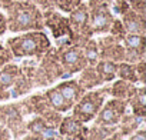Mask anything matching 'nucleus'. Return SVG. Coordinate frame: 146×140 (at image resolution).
I'll list each match as a JSON object with an SVG mask.
<instances>
[{
  "label": "nucleus",
  "mask_w": 146,
  "mask_h": 140,
  "mask_svg": "<svg viewBox=\"0 0 146 140\" xmlns=\"http://www.w3.org/2000/svg\"><path fill=\"white\" fill-rule=\"evenodd\" d=\"M0 9L5 10L7 32L10 33L44 29L43 12L32 0H0Z\"/></svg>",
  "instance_id": "nucleus-1"
},
{
  "label": "nucleus",
  "mask_w": 146,
  "mask_h": 140,
  "mask_svg": "<svg viewBox=\"0 0 146 140\" xmlns=\"http://www.w3.org/2000/svg\"><path fill=\"white\" fill-rule=\"evenodd\" d=\"M6 47L13 57H40L50 47V39L43 30H30L17 33L13 37H9Z\"/></svg>",
  "instance_id": "nucleus-2"
},
{
  "label": "nucleus",
  "mask_w": 146,
  "mask_h": 140,
  "mask_svg": "<svg viewBox=\"0 0 146 140\" xmlns=\"http://www.w3.org/2000/svg\"><path fill=\"white\" fill-rule=\"evenodd\" d=\"M89 29L92 34H105L115 19L110 0H88Z\"/></svg>",
  "instance_id": "nucleus-3"
},
{
  "label": "nucleus",
  "mask_w": 146,
  "mask_h": 140,
  "mask_svg": "<svg viewBox=\"0 0 146 140\" xmlns=\"http://www.w3.org/2000/svg\"><path fill=\"white\" fill-rule=\"evenodd\" d=\"M105 102L103 92H90L82 96L76 104H73V117L80 123H88L93 120Z\"/></svg>",
  "instance_id": "nucleus-4"
},
{
  "label": "nucleus",
  "mask_w": 146,
  "mask_h": 140,
  "mask_svg": "<svg viewBox=\"0 0 146 140\" xmlns=\"http://www.w3.org/2000/svg\"><path fill=\"white\" fill-rule=\"evenodd\" d=\"M59 61L67 73L80 72L88 66L83 49L72 43H63L59 47Z\"/></svg>",
  "instance_id": "nucleus-5"
},
{
  "label": "nucleus",
  "mask_w": 146,
  "mask_h": 140,
  "mask_svg": "<svg viewBox=\"0 0 146 140\" xmlns=\"http://www.w3.org/2000/svg\"><path fill=\"white\" fill-rule=\"evenodd\" d=\"M43 24H44V27L50 29L54 39H57V40L64 39L67 43H72L73 32L70 29L69 20L59 10H56V9L43 10Z\"/></svg>",
  "instance_id": "nucleus-6"
},
{
  "label": "nucleus",
  "mask_w": 146,
  "mask_h": 140,
  "mask_svg": "<svg viewBox=\"0 0 146 140\" xmlns=\"http://www.w3.org/2000/svg\"><path fill=\"white\" fill-rule=\"evenodd\" d=\"M98 49H99V59L112 60V61H125V47L122 40L116 39L112 34H106L99 37Z\"/></svg>",
  "instance_id": "nucleus-7"
},
{
  "label": "nucleus",
  "mask_w": 146,
  "mask_h": 140,
  "mask_svg": "<svg viewBox=\"0 0 146 140\" xmlns=\"http://www.w3.org/2000/svg\"><path fill=\"white\" fill-rule=\"evenodd\" d=\"M123 47H125V61L129 63H137L143 60L145 57V34H133L126 33L122 39Z\"/></svg>",
  "instance_id": "nucleus-8"
},
{
  "label": "nucleus",
  "mask_w": 146,
  "mask_h": 140,
  "mask_svg": "<svg viewBox=\"0 0 146 140\" xmlns=\"http://www.w3.org/2000/svg\"><path fill=\"white\" fill-rule=\"evenodd\" d=\"M125 109H126V103L122 99L109 100L103 106V109L99 110L96 123L99 126H115L120 122L122 116L125 114Z\"/></svg>",
  "instance_id": "nucleus-9"
},
{
  "label": "nucleus",
  "mask_w": 146,
  "mask_h": 140,
  "mask_svg": "<svg viewBox=\"0 0 146 140\" xmlns=\"http://www.w3.org/2000/svg\"><path fill=\"white\" fill-rule=\"evenodd\" d=\"M122 16V23L126 30V33H133V34H145V15H139L130 7L120 15Z\"/></svg>",
  "instance_id": "nucleus-10"
},
{
  "label": "nucleus",
  "mask_w": 146,
  "mask_h": 140,
  "mask_svg": "<svg viewBox=\"0 0 146 140\" xmlns=\"http://www.w3.org/2000/svg\"><path fill=\"white\" fill-rule=\"evenodd\" d=\"M60 94L64 97L66 102H69L72 106L75 104V102H78L82 96H83V87L76 82V80H69V82H63L56 87Z\"/></svg>",
  "instance_id": "nucleus-11"
},
{
  "label": "nucleus",
  "mask_w": 146,
  "mask_h": 140,
  "mask_svg": "<svg viewBox=\"0 0 146 140\" xmlns=\"http://www.w3.org/2000/svg\"><path fill=\"white\" fill-rule=\"evenodd\" d=\"M20 69L17 64L6 63L5 66L0 67V90H6L19 79Z\"/></svg>",
  "instance_id": "nucleus-12"
},
{
  "label": "nucleus",
  "mask_w": 146,
  "mask_h": 140,
  "mask_svg": "<svg viewBox=\"0 0 146 140\" xmlns=\"http://www.w3.org/2000/svg\"><path fill=\"white\" fill-rule=\"evenodd\" d=\"M95 70L99 75V77L102 79V82H110L117 75V64L116 61L102 59V60H98V63L95 64Z\"/></svg>",
  "instance_id": "nucleus-13"
},
{
  "label": "nucleus",
  "mask_w": 146,
  "mask_h": 140,
  "mask_svg": "<svg viewBox=\"0 0 146 140\" xmlns=\"http://www.w3.org/2000/svg\"><path fill=\"white\" fill-rule=\"evenodd\" d=\"M46 97H47L49 104L57 112H67L73 107L69 102L64 100V97L60 94V92L57 89H49L46 92Z\"/></svg>",
  "instance_id": "nucleus-14"
},
{
  "label": "nucleus",
  "mask_w": 146,
  "mask_h": 140,
  "mask_svg": "<svg viewBox=\"0 0 146 140\" xmlns=\"http://www.w3.org/2000/svg\"><path fill=\"white\" fill-rule=\"evenodd\" d=\"M82 72V76H80V86L83 89H92L98 85L102 83V79L99 77V75L96 73V70H95V66L92 67H85L83 70H80Z\"/></svg>",
  "instance_id": "nucleus-15"
},
{
  "label": "nucleus",
  "mask_w": 146,
  "mask_h": 140,
  "mask_svg": "<svg viewBox=\"0 0 146 140\" xmlns=\"http://www.w3.org/2000/svg\"><path fill=\"white\" fill-rule=\"evenodd\" d=\"M136 89L130 85V82H126V80H117L115 82L113 87L110 89V94L116 99H127L133 94Z\"/></svg>",
  "instance_id": "nucleus-16"
},
{
  "label": "nucleus",
  "mask_w": 146,
  "mask_h": 140,
  "mask_svg": "<svg viewBox=\"0 0 146 140\" xmlns=\"http://www.w3.org/2000/svg\"><path fill=\"white\" fill-rule=\"evenodd\" d=\"M80 131H82V123L79 120H76L73 116L62 120L60 133L63 136H78V134H80Z\"/></svg>",
  "instance_id": "nucleus-17"
},
{
  "label": "nucleus",
  "mask_w": 146,
  "mask_h": 140,
  "mask_svg": "<svg viewBox=\"0 0 146 140\" xmlns=\"http://www.w3.org/2000/svg\"><path fill=\"white\" fill-rule=\"evenodd\" d=\"M82 49H83V54L86 57V61L88 64L90 66H95L99 60V49H98V42L93 40L92 37L88 39L83 44H82Z\"/></svg>",
  "instance_id": "nucleus-18"
},
{
  "label": "nucleus",
  "mask_w": 146,
  "mask_h": 140,
  "mask_svg": "<svg viewBox=\"0 0 146 140\" xmlns=\"http://www.w3.org/2000/svg\"><path fill=\"white\" fill-rule=\"evenodd\" d=\"M132 99V107H133V113L139 117L145 116V106H146V97H145V87H139L133 92V94L130 96Z\"/></svg>",
  "instance_id": "nucleus-19"
},
{
  "label": "nucleus",
  "mask_w": 146,
  "mask_h": 140,
  "mask_svg": "<svg viewBox=\"0 0 146 140\" xmlns=\"http://www.w3.org/2000/svg\"><path fill=\"white\" fill-rule=\"evenodd\" d=\"M117 75L122 80L130 82V83H136L137 82V76H136V70L135 66L129 61H120L117 64Z\"/></svg>",
  "instance_id": "nucleus-20"
},
{
  "label": "nucleus",
  "mask_w": 146,
  "mask_h": 140,
  "mask_svg": "<svg viewBox=\"0 0 146 140\" xmlns=\"http://www.w3.org/2000/svg\"><path fill=\"white\" fill-rule=\"evenodd\" d=\"M83 0H53V7L60 13H70L73 9H76Z\"/></svg>",
  "instance_id": "nucleus-21"
},
{
  "label": "nucleus",
  "mask_w": 146,
  "mask_h": 140,
  "mask_svg": "<svg viewBox=\"0 0 146 140\" xmlns=\"http://www.w3.org/2000/svg\"><path fill=\"white\" fill-rule=\"evenodd\" d=\"M108 33H109V34H112V36H115L116 39L122 40V39H123V36L126 34V30H125V27H123L122 20H120V19H113V22H112V24H110V27H109V32H108Z\"/></svg>",
  "instance_id": "nucleus-22"
},
{
  "label": "nucleus",
  "mask_w": 146,
  "mask_h": 140,
  "mask_svg": "<svg viewBox=\"0 0 146 140\" xmlns=\"http://www.w3.org/2000/svg\"><path fill=\"white\" fill-rule=\"evenodd\" d=\"M46 129H47V127H46V124H44V122H43L42 119H35V120L30 122V124H29V130L33 131L35 134L44 133Z\"/></svg>",
  "instance_id": "nucleus-23"
},
{
  "label": "nucleus",
  "mask_w": 146,
  "mask_h": 140,
  "mask_svg": "<svg viewBox=\"0 0 146 140\" xmlns=\"http://www.w3.org/2000/svg\"><path fill=\"white\" fill-rule=\"evenodd\" d=\"M32 2L43 12V10H49V9H54L53 7V0H32Z\"/></svg>",
  "instance_id": "nucleus-24"
},
{
  "label": "nucleus",
  "mask_w": 146,
  "mask_h": 140,
  "mask_svg": "<svg viewBox=\"0 0 146 140\" xmlns=\"http://www.w3.org/2000/svg\"><path fill=\"white\" fill-rule=\"evenodd\" d=\"M135 70H136V76L139 77L137 80H140L142 83L145 82V60H140V61H137V64L135 66Z\"/></svg>",
  "instance_id": "nucleus-25"
},
{
  "label": "nucleus",
  "mask_w": 146,
  "mask_h": 140,
  "mask_svg": "<svg viewBox=\"0 0 146 140\" xmlns=\"http://www.w3.org/2000/svg\"><path fill=\"white\" fill-rule=\"evenodd\" d=\"M7 33V20H6V15L3 10H0V36H3Z\"/></svg>",
  "instance_id": "nucleus-26"
},
{
  "label": "nucleus",
  "mask_w": 146,
  "mask_h": 140,
  "mask_svg": "<svg viewBox=\"0 0 146 140\" xmlns=\"http://www.w3.org/2000/svg\"><path fill=\"white\" fill-rule=\"evenodd\" d=\"M129 140H146V131L143 129H140V130L135 131Z\"/></svg>",
  "instance_id": "nucleus-27"
},
{
  "label": "nucleus",
  "mask_w": 146,
  "mask_h": 140,
  "mask_svg": "<svg viewBox=\"0 0 146 140\" xmlns=\"http://www.w3.org/2000/svg\"><path fill=\"white\" fill-rule=\"evenodd\" d=\"M0 140H9V137L5 136V133H2V134H0Z\"/></svg>",
  "instance_id": "nucleus-28"
},
{
  "label": "nucleus",
  "mask_w": 146,
  "mask_h": 140,
  "mask_svg": "<svg viewBox=\"0 0 146 140\" xmlns=\"http://www.w3.org/2000/svg\"><path fill=\"white\" fill-rule=\"evenodd\" d=\"M109 140H120V139H119L117 136H115V137H112V139H109Z\"/></svg>",
  "instance_id": "nucleus-29"
},
{
  "label": "nucleus",
  "mask_w": 146,
  "mask_h": 140,
  "mask_svg": "<svg viewBox=\"0 0 146 140\" xmlns=\"http://www.w3.org/2000/svg\"><path fill=\"white\" fill-rule=\"evenodd\" d=\"M112 2H122V0H112Z\"/></svg>",
  "instance_id": "nucleus-30"
},
{
  "label": "nucleus",
  "mask_w": 146,
  "mask_h": 140,
  "mask_svg": "<svg viewBox=\"0 0 146 140\" xmlns=\"http://www.w3.org/2000/svg\"><path fill=\"white\" fill-rule=\"evenodd\" d=\"M0 49H3V46H2V44H0Z\"/></svg>",
  "instance_id": "nucleus-31"
},
{
  "label": "nucleus",
  "mask_w": 146,
  "mask_h": 140,
  "mask_svg": "<svg viewBox=\"0 0 146 140\" xmlns=\"http://www.w3.org/2000/svg\"><path fill=\"white\" fill-rule=\"evenodd\" d=\"M127 2H130V0H127Z\"/></svg>",
  "instance_id": "nucleus-32"
}]
</instances>
